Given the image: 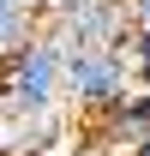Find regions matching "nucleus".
Wrapping results in <instances>:
<instances>
[{
    "mask_svg": "<svg viewBox=\"0 0 150 156\" xmlns=\"http://www.w3.org/2000/svg\"><path fill=\"white\" fill-rule=\"evenodd\" d=\"M60 78H66V48H60V36L42 24L18 54L0 60V114H18V120L60 114V108H66V102H60Z\"/></svg>",
    "mask_w": 150,
    "mask_h": 156,
    "instance_id": "obj_1",
    "label": "nucleus"
},
{
    "mask_svg": "<svg viewBox=\"0 0 150 156\" xmlns=\"http://www.w3.org/2000/svg\"><path fill=\"white\" fill-rule=\"evenodd\" d=\"M132 66H126V48H90V54H66V78H60V102H72L78 114L102 120L114 114L120 102L132 96Z\"/></svg>",
    "mask_w": 150,
    "mask_h": 156,
    "instance_id": "obj_2",
    "label": "nucleus"
},
{
    "mask_svg": "<svg viewBox=\"0 0 150 156\" xmlns=\"http://www.w3.org/2000/svg\"><path fill=\"white\" fill-rule=\"evenodd\" d=\"M66 54H90V48H126V0H78L66 18L48 24Z\"/></svg>",
    "mask_w": 150,
    "mask_h": 156,
    "instance_id": "obj_3",
    "label": "nucleus"
},
{
    "mask_svg": "<svg viewBox=\"0 0 150 156\" xmlns=\"http://www.w3.org/2000/svg\"><path fill=\"white\" fill-rule=\"evenodd\" d=\"M90 138L102 144V150H126V156H138L150 144V90H132L114 114H102L90 126Z\"/></svg>",
    "mask_w": 150,
    "mask_h": 156,
    "instance_id": "obj_4",
    "label": "nucleus"
},
{
    "mask_svg": "<svg viewBox=\"0 0 150 156\" xmlns=\"http://www.w3.org/2000/svg\"><path fill=\"white\" fill-rule=\"evenodd\" d=\"M42 30V18L30 12V6H18V0H0V60L6 54H18L24 42Z\"/></svg>",
    "mask_w": 150,
    "mask_h": 156,
    "instance_id": "obj_5",
    "label": "nucleus"
},
{
    "mask_svg": "<svg viewBox=\"0 0 150 156\" xmlns=\"http://www.w3.org/2000/svg\"><path fill=\"white\" fill-rule=\"evenodd\" d=\"M126 66H132V84L150 90V24L126 30Z\"/></svg>",
    "mask_w": 150,
    "mask_h": 156,
    "instance_id": "obj_6",
    "label": "nucleus"
},
{
    "mask_svg": "<svg viewBox=\"0 0 150 156\" xmlns=\"http://www.w3.org/2000/svg\"><path fill=\"white\" fill-rule=\"evenodd\" d=\"M72 6H78V0H36V18H42V24H54V18H66Z\"/></svg>",
    "mask_w": 150,
    "mask_h": 156,
    "instance_id": "obj_7",
    "label": "nucleus"
},
{
    "mask_svg": "<svg viewBox=\"0 0 150 156\" xmlns=\"http://www.w3.org/2000/svg\"><path fill=\"white\" fill-rule=\"evenodd\" d=\"M126 24H132V30L150 24V0H126Z\"/></svg>",
    "mask_w": 150,
    "mask_h": 156,
    "instance_id": "obj_8",
    "label": "nucleus"
},
{
    "mask_svg": "<svg viewBox=\"0 0 150 156\" xmlns=\"http://www.w3.org/2000/svg\"><path fill=\"white\" fill-rule=\"evenodd\" d=\"M18 6H30V12H36V0H18Z\"/></svg>",
    "mask_w": 150,
    "mask_h": 156,
    "instance_id": "obj_9",
    "label": "nucleus"
},
{
    "mask_svg": "<svg viewBox=\"0 0 150 156\" xmlns=\"http://www.w3.org/2000/svg\"><path fill=\"white\" fill-rule=\"evenodd\" d=\"M138 156H150V144H144V150H138Z\"/></svg>",
    "mask_w": 150,
    "mask_h": 156,
    "instance_id": "obj_10",
    "label": "nucleus"
}]
</instances>
